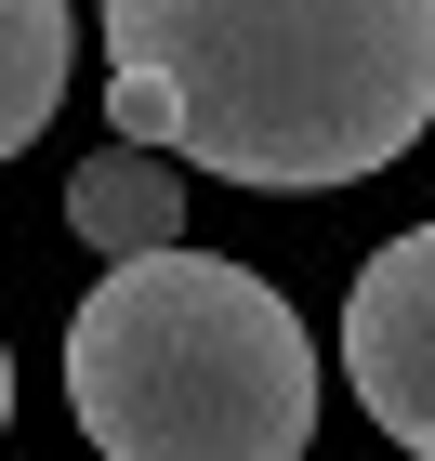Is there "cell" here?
Segmentation results:
<instances>
[{
  "instance_id": "1",
  "label": "cell",
  "mask_w": 435,
  "mask_h": 461,
  "mask_svg": "<svg viewBox=\"0 0 435 461\" xmlns=\"http://www.w3.org/2000/svg\"><path fill=\"white\" fill-rule=\"evenodd\" d=\"M106 67L172 106V158L330 198L435 132V0H93Z\"/></svg>"
},
{
  "instance_id": "2",
  "label": "cell",
  "mask_w": 435,
  "mask_h": 461,
  "mask_svg": "<svg viewBox=\"0 0 435 461\" xmlns=\"http://www.w3.org/2000/svg\"><path fill=\"white\" fill-rule=\"evenodd\" d=\"M67 409L106 461H304L317 343L224 250H119L67 317Z\"/></svg>"
},
{
  "instance_id": "3",
  "label": "cell",
  "mask_w": 435,
  "mask_h": 461,
  "mask_svg": "<svg viewBox=\"0 0 435 461\" xmlns=\"http://www.w3.org/2000/svg\"><path fill=\"white\" fill-rule=\"evenodd\" d=\"M343 383L383 422V448L435 461V224L383 238L343 290Z\"/></svg>"
},
{
  "instance_id": "4",
  "label": "cell",
  "mask_w": 435,
  "mask_h": 461,
  "mask_svg": "<svg viewBox=\"0 0 435 461\" xmlns=\"http://www.w3.org/2000/svg\"><path fill=\"white\" fill-rule=\"evenodd\" d=\"M67 224H79V250H159V238H185V172L159 158V145H106V158H79V185H67Z\"/></svg>"
},
{
  "instance_id": "5",
  "label": "cell",
  "mask_w": 435,
  "mask_h": 461,
  "mask_svg": "<svg viewBox=\"0 0 435 461\" xmlns=\"http://www.w3.org/2000/svg\"><path fill=\"white\" fill-rule=\"evenodd\" d=\"M67 53H79V14L67 0H0V158H27L67 106Z\"/></svg>"
},
{
  "instance_id": "6",
  "label": "cell",
  "mask_w": 435,
  "mask_h": 461,
  "mask_svg": "<svg viewBox=\"0 0 435 461\" xmlns=\"http://www.w3.org/2000/svg\"><path fill=\"white\" fill-rule=\"evenodd\" d=\"M0 435H14V343H0Z\"/></svg>"
},
{
  "instance_id": "7",
  "label": "cell",
  "mask_w": 435,
  "mask_h": 461,
  "mask_svg": "<svg viewBox=\"0 0 435 461\" xmlns=\"http://www.w3.org/2000/svg\"><path fill=\"white\" fill-rule=\"evenodd\" d=\"M0 461H14V448H0Z\"/></svg>"
}]
</instances>
